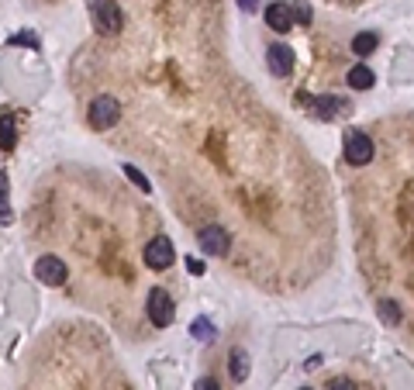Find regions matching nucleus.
<instances>
[{"mask_svg":"<svg viewBox=\"0 0 414 390\" xmlns=\"http://www.w3.org/2000/svg\"><path fill=\"white\" fill-rule=\"evenodd\" d=\"M90 21L101 35H118L125 25V14L114 0H90Z\"/></svg>","mask_w":414,"mask_h":390,"instance_id":"f257e3e1","label":"nucleus"},{"mask_svg":"<svg viewBox=\"0 0 414 390\" xmlns=\"http://www.w3.org/2000/svg\"><path fill=\"white\" fill-rule=\"evenodd\" d=\"M145 308H149V318H152V325H159V328L173 325V318H177V304H173V297H169L162 286H152V290H149V301H145Z\"/></svg>","mask_w":414,"mask_h":390,"instance_id":"f03ea898","label":"nucleus"},{"mask_svg":"<svg viewBox=\"0 0 414 390\" xmlns=\"http://www.w3.org/2000/svg\"><path fill=\"white\" fill-rule=\"evenodd\" d=\"M118 118H121V104H118L114 97H97V101L90 104V125H94L97 131L114 128Z\"/></svg>","mask_w":414,"mask_h":390,"instance_id":"7ed1b4c3","label":"nucleus"},{"mask_svg":"<svg viewBox=\"0 0 414 390\" xmlns=\"http://www.w3.org/2000/svg\"><path fill=\"white\" fill-rule=\"evenodd\" d=\"M173 260H177V252H173V242L166 235H155L152 242L145 245V266L149 269H169Z\"/></svg>","mask_w":414,"mask_h":390,"instance_id":"20e7f679","label":"nucleus"},{"mask_svg":"<svg viewBox=\"0 0 414 390\" xmlns=\"http://www.w3.org/2000/svg\"><path fill=\"white\" fill-rule=\"evenodd\" d=\"M345 159L352 166H366L373 159V138L366 131H349L345 135Z\"/></svg>","mask_w":414,"mask_h":390,"instance_id":"39448f33","label":"nucleus"},{"mask_svg":"<svg viewBox=\"0 0 414 390\" xmlns=\"http://www.w3.org/2000/svg\"><path fill=\"white\" fill-rule=\"evenodd\" d=\"M197 242H201V249H204L207 256H225L232 249V235L225 232L221 225H207L204 232L197 235Z\"/></svg>","mask_w":414,"mask_h":390,"instance_id":"423d86ee","label":"nucleus"},{"mask_svg":"<svg viewBox=\"0 0 414 390\" xmlns=\"http://www.w3.org/2000/svg\"><path fill=\"white\" fill-rule=\"evenodd\" d=\"M301 104H308L314 118H321V121H335L342 114H349V104L338 97H301Z\"/></svg>","mask_w":414,"mask_h":390,"instance_id":"0eeeda50","label":"nucleus"},{"mask_svg":"<svg viewBox=\"0 0 414 390\" xmlns=\"http://www.w3.org/2000/svg\"><path fill=\"white\" fill-rule=\"evenodd\" d=\"M35 277L45 286H62L66 284V262L59 260V256H42V260L35 262Z\"/></svg>","mask_w":414,"mask_h":390,"instance_id":"6e6552de","label":"nucleus"},{"mask_svg":"<svg viewBox=\"0 0 414 390\" xmlns=\"http://www.w3.org/2000/svg\"><path fill=\"white\" fill-rule=\"evenodd\" d=\"M266 62H269V73H273V77H286V73L293 69V52H290V45H284V42L269 45V49H266Z\"/></svg>","mask_w":414,"mask_h":390,"instance_id":"1a4fd4ad","label":"nucleus"},{"mask_svg":"<svg viewBox=\"0 0 414 390\" xmlns=\"http://www.w3.org/2000/svg\"><path fill=\"white\" fill-rule=\"evenodd\" d=\"M266 25L273 28V31H290L293 28V11H290V4H269L266 7Z\"/></svg>","mask_w":414,"mask_h":390,"instance_id":"9d476101","label":"nucleus"},{"mask_svg":"<svg viewBox=\"0 0 414 390\" xmlns=\"http://www.w3.org/2000/svg\"><path fill=\"white\" fill-rule=\"evenodd\" d=\"M228 369H232V380L235 384H242V380H249V352L245 349H232V356H228Z\"/></svg>","mask_w":414,"mask_h":390,"instance_id":"9b49d317","label":"nucleus"},{"mask_svg":"<svg viewBox=\"0 0 414 390\" xmlns=\"http://www.w3.org/2000/svg\"><path fill=\"white\" fill-rule=\"evenodd\" d=\"M18 145V128H14V114H0V149L4 152H11Z\"/></svg>","mask_w":414,"mask_h":390,"instance_id":"f8f14e48","label":"nucleus"},{"mask_svg":"<svg viewBox=\"0 0 414 390\" xmlns=\"http://www.w3.org/2000/svg\"><path fill=\"white\" fill-rule=\"evenodd\" d=\"M349 87H356V90H369V87H373V69H369L366 62H356V66L349 69Z\"/></svg>","mask_w":414,"mask_h":390,"instance_id":"ddd939ff","label":"nucleus"},{"mask_svg":"<svg viewBox=\"0 0 414 390\" xmlns=\"http://www.w3.org/2000/svg\"><path fill=\"white\" fill-rule=\"evenodd\" d=\"M376 42H380V38H376L373 31H359V35L352 38V52H356V55H373Z\"/></svg>","mask_w":414,"mask_h":390,"instance_id":"4468645a","label":"nucleus"},{"mask_svg":"<svg viewBox=\"0 0 414 390\" xmlns=\"http://www.w3.org/2000/svg\"><path fill=\"white\" fill-rule=\"evenodd\" d=\"M0 225H11V194H7V173L0 169Z\"/></svg>","mask_w":414,"mask_h":390,"instance_id":"2eb2a0df","label":"nucleus"},{"mask_svg":"<svg viewBox=\"0 0 414 390\" xmlns=\"http://www.w3.org/2000/svg\"><path fill=\"white\" fill-rule=\"evenodd\" d=\"M190 335L197 338V342H214V325H211L207 318H197V321L190 325Z\"/></svg>","mask_w":414,"mask_h":390,"instance_id":"dca6fc26","label":"nucleus"},{"mask_svg":"<svg viewBox=\"0 0 414 390\" xmlns=\"http://www.w3.org/2000/svg\"><path fill=\"white\" fill-rule=\"evenodd\" d=\"M290 11H293V21H297V25H310V4L308 0H293Z\"/></svg>","mask_w":414,"mask_h":390,"instance_id":"f3484780","label":"nucleus"},{"mask_svg":"<svg viewBox=\"0 0 414 390\" xmlns=\"http://www.w3.org/2000/svg\"><path fill=\"white\" fill-rule=\"evenodd\" d=\"M380 318H384L387 325H401V308H397L393 301H384V304H380Z\"/></svg>","mask_w":414,"mask_h":390,"instance_id":"a211bd4d","label":"nucleus"},{"mask_svg":"<svg viewBox=\"0 0 414 390\" xmlns=\"http://www.w3.org/2000/svg\"><path fill=\"white\" fill-rule=\"evenodd\" d=\"M125 177H128V180L135 183L138 190H145V194L152 190V183H149V180H145V177H142V169H138V166H125Z\"/></svg>","mask_w":414,"mask_h":390,"instance_id":"6ab92c4d","label":"nucleus"},{"mask_svg":"<svg viewBox=\"0 0 414 390\" xmlns=\"http://www.w3.org/2000/svg\"><path fill=\"white\" fill-rule=\"evenodd\" d=\"M325 390H356V384H352V380H345V377H335Z\"/></svg>","mask_w":414,"mask_h":390,"instance_id":"aec40b11","label":"nucleus"},{"mask_svg":"<svg viewBox=\"0 0 414 390\" xmlns=\"http://www.w3.org/2000/svg\"><path fill=\"white\" fill-rule=\"evenodd\" d=\"M11 45H35V49H38L35 35H18V38H11Z\"/></svg>","mask_w":414,"mask_h":390,"instance_id":"412c9836","label":"nucleus"},{"mask_svg":"<svg viewBox=\"0 0 414 390\" xmlns=\"http://www.w3.org/2000/svg\"><path fill=\"white\" fill-rule=\"evenodd\" d=\"M194 390H218V384H214L211 377H201V380L194 384Z\"/></svg>","mask_w":414,"mask_h":390,"instance_id":"4be33fe9","label":"nucleus"},{"mask_svg":"<svg viewBox=\"0 0 414 390\" xmlns=\"http://www.w3.org/2000/svg\"><path fill=\"white\" fill-rule=\"evenodd\" d=\"M186 269H190L194 277H201V273H204V262L201 260H186Z\"/></svg>","mask_w":414,"mask_h":390,"instance_id":"5701e85b","label":"nucleus"},{"mask_svg":"<svg viewBox=\"0 0 414 390\" xmlns=\"http://www.w3.org/2000/svg\"><path fill=\"white\" fill-rule=\"evenodd\" d=\"M256 4L259 0H238V7H242V11H256Z\"/></svg>","mask_w":414,"mask_h":390,"instance_id":"b1692460","label":"nucleus"},{"mask_svg":"<svg viewBox=\"0 0 414 390\" xmlns=\"http://www.w3.org/2000/svg\"><path fill=\"white\" fill-rule=\"evenodd\" d=\"M318 366H321V356H310L308 363H304V369H318Z\"/></svg>","mask_w":414,"mask_h":390,"instance_id":"393cba45","label":"nucleus"},{"mask_svg":"<svg viewBox=\"0 0 414 390\" xmlns=\"http://www.w3.org/2000/svg\"><path fill=\"white\" fill-rule=\"evenodd\" d=\"M301 390H310V387H301Z\"/></svg>","mask_w":414,"mask_h":390,"instance_id":"a878e982","label":"nucleus"}]
</instances>
